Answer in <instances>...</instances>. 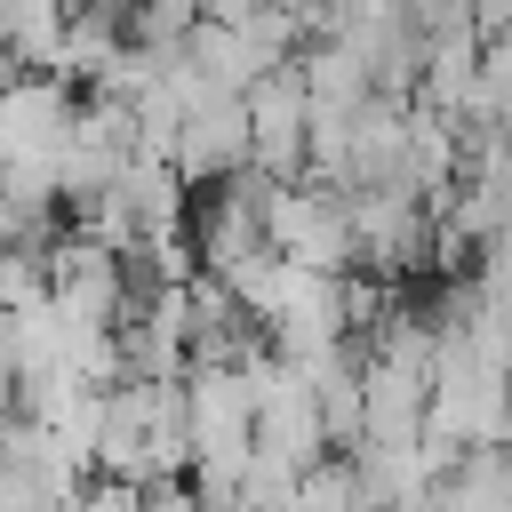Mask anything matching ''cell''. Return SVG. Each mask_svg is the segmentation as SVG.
Here are the masks:
<instances>
[{
    "label": "cell",
    "mask_w": 512,
    "mask_h": 512,
    "mask_svg": "<svg viewBox=\"0 0 512 512\" xmlns=\"http://www.w3.org/2000/svg\"><path fill=\"white\" fill-rule=\"evenodd\" d=\"M72 80L64 72H16L0 88V160H56L72 144Z\"/></svg>",
    "instance_id": "1"
}]
</instances>
